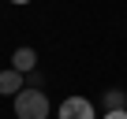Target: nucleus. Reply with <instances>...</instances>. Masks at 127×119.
Returning <instances> with one entry per match:
<instances>
[{
	"label": "nucleus",
	"mask_w": 127,
	"mask_h": 119,
	"mask_svg": "<svg viewBox=\"0 0 127 119\" xmlns=\"http://www.w3.org/2000/svg\"><path fill=\"white\" fill-rule=\"evenodd\" d=\"M101 104H105V112H123L127 108V89H105Z\"/></svg>",
	"instance_id": "4"
},
{
	"label": "nucleus",
	"mask_w": 127,
	"mask_h": 119,
	"mask_svg": "<svg viewBox=\"0 0 127 119\" xmlns=\"http://www.w3.org/2000/svg\"><path fill=\"white\" fill-rule=\"evenodd\" d=\"M105 119H127V108L123 112H105Z\"/></svg>",
	"instance_id": "6"
},
{
	"label": "nucleus",
	"mask_w": 127,
	"mask_h": 119,
	"mask_svg": "<svg viewBox=\"0 0 127 119\" xmlns=\"http://www.w3.org/2000/svg\"><path fill=\"white\" fill-rule=\"evenodd\" d=\"M60 119H94V104L86 97H67L60 104Z\"/></svg>",
	"instance_id": "2"
},
{
	"label": "nucleus",
	"mask_w": 127,
	"mask_h": 119,
	"mask_svg": "<svg viewBox=\"0 0 127 119\" xmlns=\"http://www.w3.org/2000/svg\"><path fill=\"white\" fill-rule=\"evenodd\" d=\"M19 89H23V75H19L15 67L0 71V93H19Z\"/></svg>",
	"instance_id": "5"
},
{
	"label": "nucleus",
	"mask_w": 127,
	"mask_h": 119,
	"mask_svg": "<svg viewBox=\"0 0 127 119\" xmlns=\"http://www.w3.org/2000/svg\"><path fill=\"white\" fill-rule=\"evenodd\" d=\"M11 67H15L19 75L34 71V67H37V52H34V48H26V45H23V48H15V52H11Z\"/></svg>",
	"instance_id": "3"
},
{
	"label": "nucleus",
	"mask_w": 127,
	"mask_h": 119,
	"mask_svg": "<svg viewBox=\"0 0 127 119\" xmlns=\"http://www.w3.org/2000/svg\"><path fill=\"white\" fill-rule=\"evenodd\" d=\"M15 119H49V97L41 89H19L15 93Z\"/></svg>",
	"instance_id": "1"
},
{
	"label": "nucleus",
	"mask_w": 127,
	"mask_h": 119,
	"mask_svg": "<svg viewBox=\"0 0 127 119\" xmlns=\"http://www.w3.org/2000/svg\"><path fill=\"white\" fill-rule=\"evenodd\" d=\"M11 4H30V0H11Z\"/></svg>",
	"instance_id": "7"
}]
</instances>
